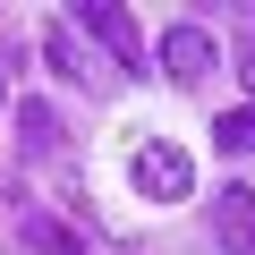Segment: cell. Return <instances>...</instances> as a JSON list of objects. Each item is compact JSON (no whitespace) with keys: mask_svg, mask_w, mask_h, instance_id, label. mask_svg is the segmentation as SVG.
Wrapping results in <instances>:
<instances>
[{"mask_svg":"<svg viewBox=\"0 0 255 255\" xmlns=\"http://www.w3.org/2000/svg\"><path fill=\"white\" fill-rule=\"evenodd\" d=\"M213 238H221L230 255H255V187H221V204H213Z\"/></svg>","mask_w":255,"mask_h":255,"instance_id":"cell-4","label":"cell"},{"mask_svg":"<svg viewBox=\"0 0 255 255\" xmlns=\"http://www.w3.org/2000/svg\"><path fill=\"white\" fill-rule=\"evenodd\" d=\"M68 26H77V34H94V43L111 51V68H128V77L145 68V34H136V17H128L119 0H77Z\"/></svg>","mask_w":255,"mask_h":255,"instance_id":"cell-1","label":"cell"},{"mask_svg":"<svg viewBox=\"0 0 255 255\" xmlns=\"http://www.w3.org/2000/svg\"><path fill=\"white\" fill-rule=\"evenodd\" d=\"M43 60L68 77V85H94V68H85V51H77V26L60 17V26H43Z\"/></svg>","mask_w":255,"mask_h":255,"instance_id":"cell-5","label":"cell"},{"mask_svg":"<svg viewBox=\"0 0 255 255\" xmlns=\"http://www.w3.org/2000/svg\"><path fill=\"white\" fill-rule=\"evenodd\" d=\"M128 179H136V196L170 204V196H187V187H196V162H187L179 145H145L136 162H128Z\"/></svg>","mask_w":255,"mask_h":255,"instance_id":"cell-2","label":"cell"},{"mask_svg":"<svg viewBox=\"0 0 255 255\" xmlns=\"http://www.w3.org/2000/svg\"><path fill=\"white\" fill-rule=\"evenodd\" d=\"M17 128H26V153H43V162H60V119H51L43 102H26V119H17Z\"/></svg>","mask_w":255,"mask_h":255,"instance_id":"cell-6","label":"cell"},{"mask_svg":"<svg viewBox=\"0 0 255 255\" xmlns=\"http://www.w3.org/2000/svg\"><path fill=\"white\" fill-rule=\"evenodd\" d=\"M238 77H247V94H255V51H247V60H238Z\"/></svg>","mask_w":255,"mask_h":255,"instance_id":"cell-9","label":"cell"},{"mask_svg":"<svg viewBox=\"0 0 255 255\" xmlns=\"http://www.w3.org/2000/svg\"><path fill=\"white\" fill-rule=\"evenodd\" d=\"M162 77L170 85H204L213 77V34L204 26H170L162 34Z\"/></svg>","mask_w":255,"mask_h":255,"instance_id":"cell-3","label":"cell"},{"mask_svg":"<svg viewBox=\"0 0 255 255\" xmlns=\"http://www.w3.org/2000/svg\"><path fill=\"white\" fill-rule=\"evenodd\" d=\"M213 145H221V153H255V102H247V111H221Z\"/></svg>","mask_w":255,"mask_h":255,"instance_id":"cell-7","label":"cell"},{"mask_svg":"<svg viewBox=\"0 0 255 255\" xmlns=\"http://www.w3.org/2000/svg\"><path fill=\"white\" fill-rule=\"evenodd\" d=\"M26 238H34L43 255H77V238H68V230H60L51 213H26Z\"/></svg>","mask_w":255,"mask_h":255,"instance_id":"cell-8","label":"cell"}]
</instances>
